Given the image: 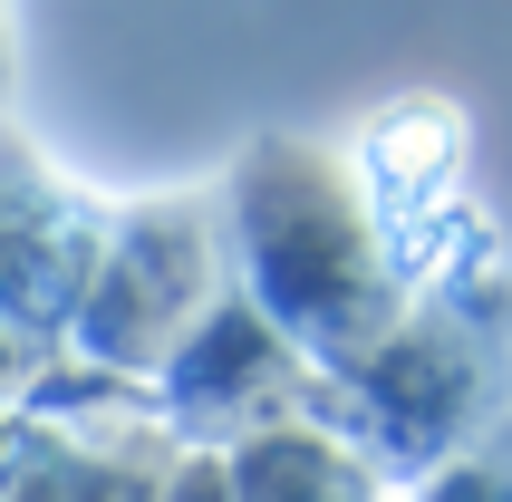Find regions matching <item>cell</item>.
Instances as JSON below:
<instances>
[]
</instances>
